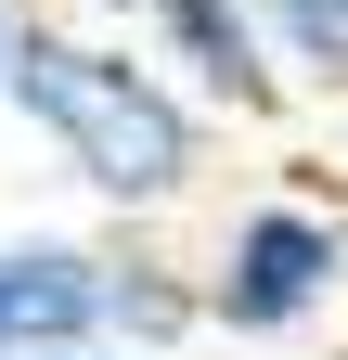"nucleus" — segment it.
Masks as SVG:
<instances>
[{"label": "nucleus", "mask_w": 348, "mask_h": 360, "mask_svg": "<svg viewBox=\"0 0 348 360\" xmlns=\"http://www.w3.org/2000/svg\"><path fill=\"white\" fill-rule=\"evenodd\" d=\"M13 116L65 155L77 193L116 206V219H168L206 180V129H220L142 39L65 26V13H26V39H13Z\"/></svg>", "instance_id": "nucleus-1"}, {"label": "nucleus", "mask_w": 348, "mask_h": 360, "mask_svg": "<svg viewBox=\"0 0 348 360\" xmlns=\"http://www.w3.org/2000/svg\"><path fill=\"white\" fill-rule=\"evenodd\" d=\"M206 270V335L232 347H297L348 296V206H310V193H258L220 219V245L194 257Z\"/></svg>", "instance_id": "nucleus-2"}, {"label": "nucleus", "mask_w": 348, "mask_h": 360, "mask_svg": "<svg viewBox=\"0 0 348 360\" xmlns=\"http://www.w3.org/2000/svg\"><path fill=\"white\" fill-rule=\"evenodd\" d=\"M142 52L194 90L206 116H284V52H271V26H258V0H155L142 13Z\"/></svg>", "instance_id": "nucleus-3"}, {"label": "nucleus", "mask_w": 348, "mask_h": 360, "mask_svg": "<svg viewBox=\"0 0 348 360\" xmlns=\"http://www.w3.org/2000/svg\"><path fill=\"white\" fill-rule=\"evenodd\" d=\"M0 322L26 347H65V335H104V245L77 232H0Z\"/></svg>", "instance_id": "nucleus-4"}, {"label": "nucleus", "mask_w": 348, "mask_h": 360, "mask_svg": "<svg viewBox=\"0 0 348 360\" xmlns=\"http://www.w3.org/2000/svg\"><path fill=\"white\" fill-rule=\"evenodd\" d=\"M104 335L142 347V360H194L206 347V270L168 257V245H142V219L104 245Z\"/></svg>", "instance_id": "nucleus-5"}, {"label": "nucleus", "mask_w": 348, "mask_h": 360, "mask_svg": "<svg viewBox=\"0 0 348 360\" xmlns=\"http://www.w3.org/2000/svg\"><path fill=\"white\" fill-rule=\"evenodd\" d=\"M258 26H271V52H284L297 90L348 103V0H258Z\"/></svg>", "instance_id": "nucleus-6"}, {"label": "nucleus", "mask_w": 348, "mask_h": 360, "mask_svg": "<svg viewBox=\"0 0 348 360\" xmlns=\"http://www.w3.org/2000/svg\"><path fill=\"white\" fill-rule=\"evenodd\" d=\"M142 13L155 0H77V26H116V39H142Z\"/></svg>", "instance_id": "nucleus-7"}, {"label": "nucleus", "mask_w": 348, "mask_h": 360, "mask_svg": "<svg viewBox=\"0 0 348 360\" xmlns=\"http://www.w3.org/2000/svg\"><path fill=\"white\" fill-rule=\"evenodd\" d=\"M26 360H142V347H116V335H65V347H26Z\"/></svg>", "instance_id": "nucleus-8"}, {"label": "nucleus", "mask_w": 348, "mask_h": 360, "mask_svg": "<svg viewBox=\"0 0 348 360\" xmlns=\"http://www.w3.org/2000/svg\"><path fill=\"white\" fill-rule=\"evenodd\" d=\"M13 39H26V0H0V116H13Z\"/></svg>", "instance_id": "nucleus-9"}, {"label": "nucleus", "mask_w": 348, "mask_h": 360, "mask_svg": "<svg viewBox=\"0 0 348 360\" xmlns=\"http://www.w3.org/2000/svg\"><path fill=\"white\" fill-rule=\"evenodd\" d=\"M335 180H348V103H335Z\"/></svg>", "instance_id": "nucleus-10"}, {"label": "nucleus", "mask_w": 348, "mask_h": 360, "mask_svg": "<svg viewBox=\"0 0 348 360\" xmlns=\"http://www.w3.org/2000/svg\"><path fill=\"white\" fill-rule=\"evenodd\" d=\"M0 360H13V322H0Z\"/></svg>", "instance_id": "nucleus-11"}]
</instances>
